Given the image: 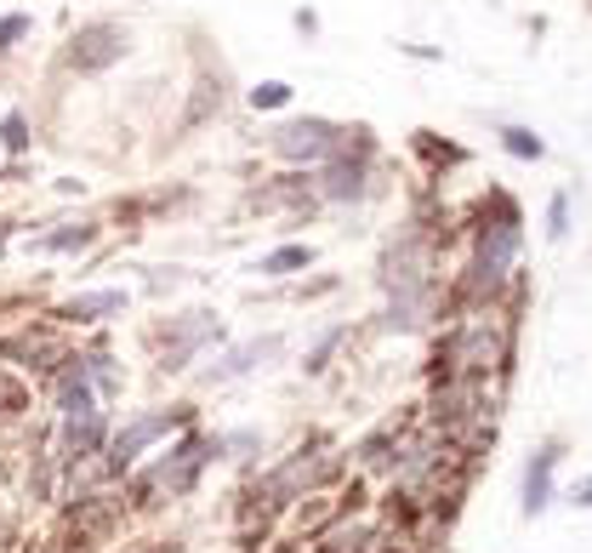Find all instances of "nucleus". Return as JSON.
<instances>
[{"label": "nucleus", "instance_id": "nucleus-1", "mask_svg": "<svg viewBox=\"0 0 592 553\" xmlns=\"http://www.w3.org/2000/svg\"><path fill=\"white\" fill-rule=\"evenodd\" d=\"M57 405H63V457H69V463L97 457L103 440H109V422H103V411H97V388H91L80 360H69V371H63Z\"/></svg>", "mask_w": 592, "mask_h": 553}, {"label": "nucleus", "instance_id": "nucleus-2", "mask_svg": "<svg viewBox=\"0 0 592 553\" xmlns=\"http://www.w3.org/2000/svg\"><path fill=\"white\" fill-rule=\"evenodd\" d=\"M188 422H194V411H143V416H131V422H120V434L109 440V468L114 474H125L131 463H138L143 457V451L149 445H160V440H166V434H177V429H188Z\"/></svg>", "mask_w": 592, "mask_h": 553}, {"label": "nucleus", "instance_id": "nucleus-3", "mask_svg": "<svg viewBox=\"0 0 592 553\" xmlns=\"http://www.w3.org/2000/svg\"><path fill=\"white\" fill-rule=\"evenodd\" d=\"M211 457H222V440H206V434H188L183 429V440L143 474V485H154V491H194V479H200V468Z\"/></svg>", "mask_w": 592, "mask_h": 553}, {"label": "nucleus", "instance_id": "nucleus-4", "mask_svg": "<svg viewBox=\"0 0 592 553\" xmlns=\"http://www.w3.org/2000/svg\"><path fill=\"white\" fill-rule=\"evenodd\" d=\"M222 337V325L211 308H194V314H177L166 325V354H160V371H188L194 366V354L211 348Z\"/></svg>", "mask_w": 592, "mask_h": 553}, {"label": "nucleus", "instance_id": "nucleus-5", "mask_svg": "<svg viewBox=\"0 0 592 553\" xmlns=\"http://www.w3.org/2000/svg\"><path fill=\"white\" fill-rule=\"evenodd\" d=\"M279 354H285V337H279V332H268V337H251V343H240V348L217 354V360H211L200 377H206V382H240V377L262 371L268 360H279Z\"/></svg>", "mask_w": 592, "mask_h": 553}, {"label": "nucleus", "instance_id": "nucleus-6", "mask_svg": "<svg viewBox=\"0 0 592 553\" xmlns=\"http://www.w3.org/2000/svg\"><path fill=\"white\" fill-rule=\"evenodd\" d=\"M337 149V126L331 120H290V126H279L274 132V154L279 160H325Z\"/></svg>", "mask_w": 592, "mask_h": 553}, {"label": "nucleus", "instance_id": "nucleus-7", "mask_svg": "<svg viewBox=\"0 0 592 553\" xmlns=\"http://www.w3.org/2000/svg\"><path fill=\"white\" fill-rule=\"evenodd\" d=\"M120 57H125V29H114V23H86L75 35V46H69V63L80 75H97V69H109V63H120Z\"/></svg>", "mask_w": 592, "mask_h": 553}, {"label": "nucleus", "instance_id": "nucleus-8", "mask_svg": "<svg viewBox=\"0 0 592 553\" xmlns=\"http://www.w3.org/2000/svg\"><path fill=\"white\" fill-rule=\"evenodd\" d=\"M513 263H518V223H513V217H502L496 229H484L473 274H479V285H502V280L513 274Z\"/></svg>", "mask_w": 592, "mask_h": 553}, {"label": "nucleus", "instance_id": "nucleus-9", "mask_svg": "<svg viewBox=\"0 0 592 553\" xmlns=\"http://www.w3.org/2000/svg\"><path fill=\"white\" fill-rule=\"evenodd\" d=\"M125 314V291H80V297L63 303V319H75V325H97V319H114Z\"/></svg>", "mask_w": 592, "mask_h": 553}, {"label": "nucleus", "instance_id": "nucleus-10", "mask_svg": "<svg viewBox=\"0 0 592 553\" xmlns=\"http://www.w3.org/2000/svg\"><path fill=\"white\" fill-rule=\"evenodd\" d=\"M552 463H558V451L541 445L530 457V468H524V513H541L552 502Z\"/></svg>", "mask_w": 592, "mask_h": 553}, {"label": "nucleus", "instance_id": "nucleus-11", "mask_svg": "<svg viewBox=\"0 0 592 553\" xmlns=\"http://www.w3.org/2000/svg\"><path fill=\"white\" fill-rule=\"evenodd\" d=\"M314 263V246H279V251H268L256 263V274H268V280H290V274H303Z\"/></svg>", "mask_w": 592, "mask_h": 553}, {"label": "nucleus", "instance_id": "nucleus-12", "mask_svg": "<svg viewBox=\"0 0 592 553\" xmlns=\"http://www.w3.org/2000/svg\"><path fill=\"white\" fill-rule=\"evenodd\" d=\"M80 366H86V377H91V388H97V394H120V366L109 360V354L103 348H91V354H80Z\"/></svg>", "mask_w": 592, "mask_h": 553}, {"label": "nucleus", "instance_id": "nucleus-13", "mask_svg": "<svg viewBox=\"0 0 592 553\" xmlns=\"http://www.w3.org/2000/svg\"><path fill=\"white\" fill-rule=\"evenodd\" d=\"M325 194H331V200H359V194H365V172L337 160V166L325 172Z\"/></svg>", "mask_w": 592, "mask_h": 553}, {"label": "nucleus", "instance_id": "nucleus-14", "mask_svg": "<svg viewBox=\"0 0 592 553\" xmlns=\"http://www.w3.org/2000/svg\"><path fill=\"white\" fill-rule=\"evenodd\" d=\"M97 240V229H91V223H75V229H57V235H41L35 246L41 251H86Z\"/></svg>", "mask_w": 592, "mask_h": 553}, {"label": "nucleus", "instance_id": "nucleus-15", "mask_svg": "<svg viewBox=\"0 0 592 553\" xmlns=\"http://www.w3.org/2000/svg\"><path fill=\"white\" fill-rule=\"evenodd\" d=\"M290 104V86L285 80H256L251 86V109H285Z\"/></svg>", "mask_w": 592, "mask_h": 553}, {"label": "nucleus", "instance_id": "nucleus-16", "mask_svg": "<svg viewBox=\"0 0 592 553\" xmlns=\"http://www.w3.org/2000/svg\"><path fill=\"white\" fill-rule=\"evenodd\" d=\"M0 138H7V149H12V154H23V149H29V120L12 109L7 120H0Z\"/></svg>", "mask_w": 592, "mask_h": 553}, {"label": "nucleus", "instance_id": "nucleus-17", "mask_svg": "<svg viewBox=\"0 0 592 553\" xmlns=\"http://www.w3.org/2000/svg\"><path fill=\"white\" fill-rule=\"evenodd\" d=\"M507 138V149L513 154H524V160H541V138L536 132H524V126H513V132H502Z\"/></svg>", "mask_w": 592, "mask_h": 553}, {"label": "nucleus", "instance_id": "nucleus-18", "mask_svg": "<svg viewBox=\"0 0 592 553\" xmlns=\"http://www.w3.org/2000/svg\"><path fill=\"white\" fill-rule=\"evenodd\" d=\"M29 35V12H12V18H0V52H12L18 41Z\"/></svg>", "mask_w": 592, "mask_h": 553}, {"label": "nucleus", "instance_id": "nucleus-19", "mask_svg": "<svg viewBox=\"0 0 592 553\" xmlns=\"http://www.w3.org/2000/svg\"><path fill=\"white\" fill-rule=\"evenodd\" d=\"M547 223H552V229H547L552 240H558V235L570 229V200H564V194H552V206H547Z\"/></svg>", "mask_w": 592, "mask_h": 553}, {"label": "nucleus", "instance_id": "nucleus-20", "mask_svg": "<svg viewBox=\"0 0 592 553\" xmlns=\"http://www.w3.org/2000/svg\"><path fill=\"white\" fill-rule=\"evenodd\" d=\"M575 502H581V508H592V479H581V485H575Z\"/></svg>", "mask_w": 592, "mask_h": 553}]
</instances>
